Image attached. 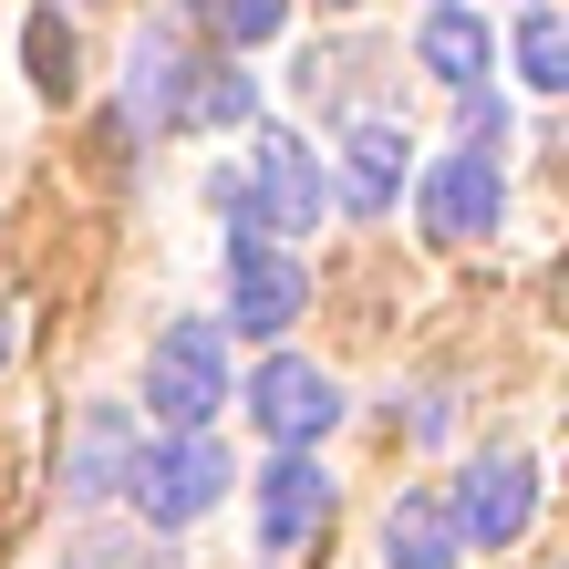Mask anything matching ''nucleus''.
<instances>
[{"label": "nucleus", "mask_w": 569, "mask_h": 569, "mask_svg": "<svg viewBox=\"0 0 569 569\" xmlns=\"http://www.w3.org/2000/svg\"><path fill=\"white\" fill-rule=\"evenodd\" d=\"M228 197H239V218L280 228V239H300V228H321V197H331V187H321V156L270 124V136L249 146V187H228Z\"/></svg>", "instance_id": "obj_2"}, {"label": "nucleus", "mask_w": 569, "mask_h": 569, "mask_svg": "<svg viewBox=\"0 0 569 569\" xmlns=\"http://www.w3.org/2000/svg\"><path fill=\"white\" fill-rule=\"evenodd\" d=\"M124 477H136V415H124V405H83L73 446H62V497L93 508V497H114Z\"/></svg>", "instance_id": "obj_8"}, {"label": "nucleus", "mask_w": 569, "mask_h": 569, "mask_svg": "<svg viewBox=\"0 0 569 569\" xmlns=\"http://www.w3.org/2000/svg\"><path fill=\"white\" fill-rule=\"evenodd\" d=\"M11 342H21V331H11V311H0V362H11Z\"/></svg>", "instance_id": "obj_19"}, {"label": "nucleus", "mask_w": 569, "mask_h": 569, "mask_svg": "<svg viewBox=\"0 0 569 569\" xmlns=\"http://www.w3.org/2000/svg\"><path fill=\"white\" fill-rule=\"evenodd\" d=\"M497 208H508L497 146H466V156H446V166L425 177V228H435V239H487Z\"/></svg>", "instance_id": "obj_7"}, {"label": "nucleus", "mask_w": 569, "mask_h": 569, "mask_svg": "<svg viewBox=\"0 0 569 569\" xmlns=\"http://www.w3.org/2000/svg\"><path fill=\"white\" fill-rule=\"evenodd\" d=\"M136 508H146V528H187V518H208L218 497H228V456L208 446V435H177V446H156V456H136Z\"/></svg>", "instance_id": "obj_3"}, {"label": "nucleus", "mask_w": 569, "mask_h": 569, "mask_svg": "<svg viewBox=\"0 0 569 569\" xmlns=\"http://www.w3.org/2000/svg\"><path fill=\"white\" fill-rule=\"evenodd\" d=\"M518 83H539V93H559V83H569V21L549 11V0L518 21Z\"/></svg>", "instance_id": "obj_14"}, {"label": "nucleus", "mask_w": 569, "mask_h": 569, "mask_svg": "<svg viewBox=\"0 0 569 569\" xmlns=\"http://www.w3.org/2000/svg\"><path fill=\"white\" fill-rule=\"evenodd\" d=\"M208 31H218V42H270V31H280V0H208Z\"/></svg>", "instance_id": "obj_16"}, {"label": "nucleus", "mask_w": 569, "mask_h": 569, "mask_svg": "<svg viewBox=\"0 0 569 569\" xmlns=\"http://www.w3.org/2000/svg\"><path fill=\"white\" fill-rule=\"evenodd\" d=\"M187 73H197V62H187L177 42H146V52H136V114H146V124H187V93H197Z\"/></svg>", "instance_id": "obj_13"}, {"label": "nucleus", "mask_w": 569, "mask_h": 569, "mask_svg": "<svg viewBox=\"0 0 569 569\" xmlns=\"http://www.w3.org/2000/svg\"><path fill=\"white\" fill-rule=\"evenodd\" d=\"M62 569H124V539H83V549H62Z\"/></svg>", "instance_id": "obj_18"}, {"label": "nucleus", "mask_w": 569, "mask_h": 569, "mask_svg": "<svg viewBox=\"0 0 569 569\" xmlns=\"http://www.w3.org/2000/svg\"><path fill=\"white\" fill-rule=\"evenodd\" d=\"M446 518H456V539H477V549L528 539V518H539V466H528V456H477Z\"/></svg>", "instance_id": "obj_4"}, {"label": "nucleus", "mask_w": 569, "mask_h": 569, "mask_svg": "<svg viewBox=\"0 0 569 569\" xmlns=\"http://www.w3.org/2000/svg\"><path fill=\"white\" fill-rule=\"evenodd\" d=\"M249 415H259V435H280V446H321V435H331V415H342V393H331V373H321V362L270 352V362L249 373Z\"/></svg>", "instance_id": "obj_6"}, {"label": "nucleus", "mask_w": 569, "mask_h": 569, "mask_svg": "<svg viewBox=\"0 0 569 569\" xmlns=\"http://www.w3.org/2000/svg\"><path fill=\"white\" fill-rule=\"evenodd\" d=\"M146 405L166 435H208V415L228 405V331L218 321H166L146 352Z\"/></svg>", "instance_id": "obj_1"}, {"label": "nucleus", "mask_w": 569, "mask_h": 569, "mask_svg": "<svg viewBox=\"0 0 569 569\" xmlns=\"http://www.w3.org/2000/svg\"><path fill=\"white\" fill-rule=\"evenodd\" d=\"M405 124H352V136H342V208H362V218H383L393 208V187H405Z\"/></svg>", "instance_id": "obj_10"}, {"label": "nucleus", "mask_w": 569, "mask_h": 569, "mask_svg": "<svg viewBox=\"0 0 569 569\" xmlns=\"http://www.w3.org/2000/svg\"><path fill=\"white\" fill-rule=\"evenodd\" d=\"M31 83H42V93H62V83H73V73H62V21H52V11L31 21Z\"/></svg>", "instance_id": "obj_17"}, {"label": "nucleus", "mask_w": 569, "mask_h": 569, "mask_svg": "<svg viewBox=\"0 0 569 569\" xmlns=\"http://www.w3.org/2000/svg\"><path fill=\"white\" fill-rule=\"evenodd\" d=\"M249 114H259V83L239 73V62L197 73V93H187V124H249Z\"/></svg>", "instance_id": "obj_15"}, {"label": "nucleus", "mask_w": 569, "mask_h": 569, "mask_svg": "<svg viewBox=\"0 0 569 569\" xmlns=\"http://www.w3.org/2000/svg\"><path fill=\"white\" fill-rule=\"evenodd\" d=\"M321 518H331V477L300 446H280V466L259 477V539H270V549H300Z\"/></svg>", "instance_id": "obj_9"}, {"label": "nucleus", "mask_w": 569, "mask_h": 569, "mask_svg": "<svg viewBox=\"0 0 569 569\" xmlns=\"http://www.w3.org/2000/svg\"><path fill=\"white\" fill-rule=\"evenodd\" d=\"M321 11H362V0H321Z\"/></svg>", "instance_id": "obj_20"}, {"label": "nucleus", "mask_w": 569, "mask_h": 569, "mask_svg": "<svg viewBox=\"0 0 569 569\" xmlns=\"http://www.w3.org/2000/svg\"><path fill=\"white\" fill-rule=\"evenodd\" d=\"M300 300H311L300 259H280L270 239H228V321H239L249 342H280L300 321Z\"/></svg>", "instance_id": "obj_5"}, {"label": "nucleus", "mask_w": 569, "mask_h": 569, "mask_svg": "<svg viewBox=\"0 0 569 569\" xmlns=\"http://www.w3.org/2000/svg\"><path fill=\"white\" fill-rule=\"evenodd\" d=\"M456 518H446V497H425V487H405L383 508V569H456Z\"/></svg>", "instance_id": "obj_11"}, {"label": "nucleus", "mask_w": 569, "mask_h": 569, "mask_svg": "<svg viewBox=\"0 0 569 569\" xmlns=\"http://www.w3.org/2000/svg\"><path fill=\"white\" fill-rule=\"evenodd\" d=\"M415 52H425V73H435V83L477 93V73H487V21H477V11H435V21L415 31Z\"/></svg>", "instance_id": "obj_12"}]
</instances>
